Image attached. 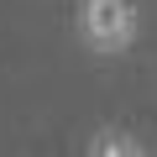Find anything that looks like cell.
<instances>
[{
  "label": "cell",
  "instance_id": "cell-1",
  "mask_svg": "<svg viewBox=\"0 0 157 157\" xmlns=\"http://www.w3.org/2000/svg\"><path fill=\"white\" fill-rule=\"evenodd\" d=\"M73 26L94 58H121L141 37V6L136 0H78Z\"/></svg>",
  "mask_w": 157,
  "mask_h": 157
},
{
  "label": "cell",
  "instance_id": "cell-2",
  "mask_svg": "<svg viewBox=\"0 0 157 157\" xmlns=\"http://www.w3.org/2000/svg\"><path fill=\"white\" fill-rule=\"evenodd\" d=\"M89 157H152V152L141 141H131L126 131H100L94 147H89Z\"/></svg>",
  "mask_w": 157,
  "mask_h": 157
}]
</instances>
